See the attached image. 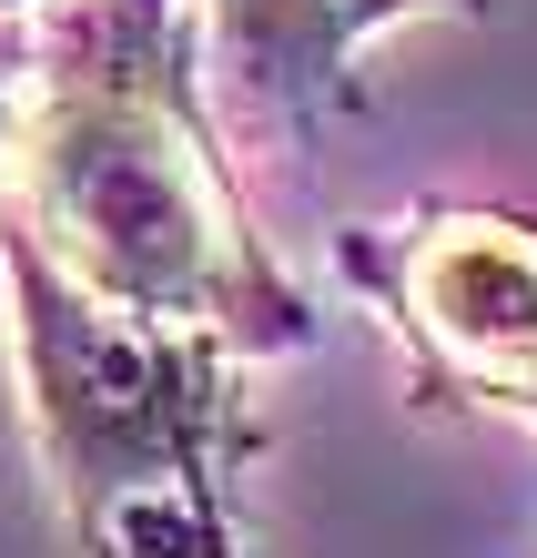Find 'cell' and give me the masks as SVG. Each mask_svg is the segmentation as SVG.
<instances>
[{
    "label": "cell",
    "mask_w": 537,
    "mask_h": 558,
    "mask_svg": "<svg viewBox=\"0 0 537 558\" xmlns=\"http://www.w3.org/2000/svg\"><path fill=\"white\" fill-rule=\"evenodd\" d=\"M0 162H11V82H0Z\"/></svg>",
    "instance_id": "cell-5"
},
{
    "label": "cell",
    "mask_w": 537,
    "mask_h": 558,
    "mask_svg": "<svg viewBox=\"0 0 537 558\" xmlns=\"http://www.w3.org/2000/svg\"><path fill=\"white\" fill-rule=\"evenodd\" d=\"M406 345L426 407H487L537 426V223L497 204H426L406 223H365L345 244Z\"/></svg>",
    "instance_id": "cell-3"
},
{
    "label": "cell",
    "mask_w": 537,
    "mask_h": 558,
    "mask_svg": "<svg viewBox=\"0 0 537 558\" xmlns=\"http://www.w3.org/2000/svg\"><path fill=\"white\" fill-rule=\"evenodd\" d=\"M426 11H487V0H204L223 72L244 82V102L264 112H305L345 82V61L365 31L426 21Z\"/></svg>",
    "instance_id": "cell-4"
},
{
    "label": "cell",
    "mask_w": 537,
    "mask_h": 558,
    "mask_svg": "<svg viewBox=\"0 0 537 558\" xmlns=\"http://www.w3.org/2000/svg\"><path fill=\"white\" fill-rule=\"evenodd\" d=\"M0 223H21L61 284L143 336H204L233 355H284L315 336L305 294L244 214V183L213 153L173 0H72L41 21L11 102Z\"/></svg>",
    "instance_id": "cell-1"
},
{
    "label": "cell",
    "mask_w": 537,
    "mask_h": 558,
    "mask_svg": "<svg viewBox=\"0 0 537 558\" xmlns=\"http://www.w3.org/2000/svg\"><path fill=\"white\" fill-rule=\"evenodd\" d=\"M0 11H11V0H0Z\"/></svg>",
    "instance_id": "cell-6"
},
{
    "label": "cell",
    "mask_w": 537,
    "mask_h": 558,
    "mask_svg": "<svg viewBox=\"0 0 537 558\" xmlns=\"http://www.w3.org/2000/svg\"><path fill=\"white\" fill-rule=\"evenodd\" d=\"M11 355L41 477L91 558H244L233 518V345L143 336L0 223Z\"/></svg>",
    "instance_id": "cell-2"
}]
</instances>
